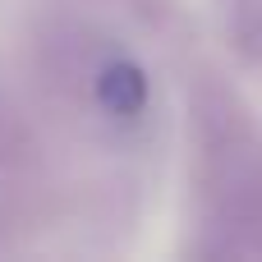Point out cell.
I'll list each match as a JSON object with an SVG mask.
<instances>
[{
	"label": "cell",
	"mask_w": 262,
	"mask_h": 262,
	"mask_svg": "<svg viewBox=\"0 0 262 262\" xmlns=\"http://www.w3.org/2000/svg\"><path fill=\"white\" fill-rule=\"evenodd\" d=\"M97 101H101L111 115H120V120L138 115V111L147 106V74H143L138 64H129V60H111V64L97 74Z\"/></svg>",
	"instance_id": "cell-1"
}]
</instances>
